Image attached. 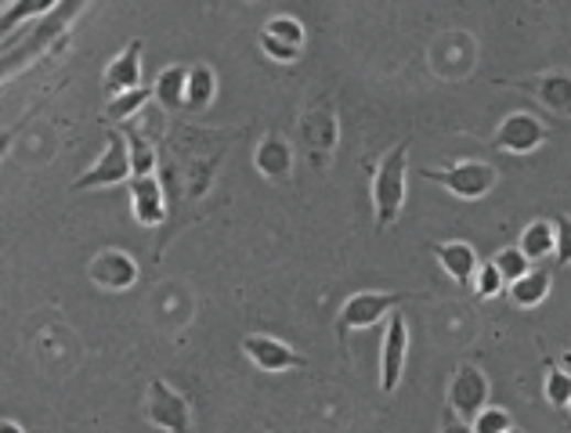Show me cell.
<instances>
[{"instance_id":"31","label":"cell","mask_w":571,"mask_h":433,"mask_svg":"<svg viewBox=\"0 0 571 433\" xmlns=\"http://www.w3.org/2000/svg\"><path fill=\"white\" fill-rule=\"evenodd\" d=\"M257 41H261V51L271 58V62H279V65H290V62H297L301 58V51H293V47H282L279 41H271V36H257Z\"/></svg>"},{"instance_id":"18","label":"cell","mask_w":571,"mask_h":433,"mask_svg":"<svg viewBox=\"0 0 571 433\" xmlns=\"http://www.w3.org/2000/svg\"><path fill=\"white\" fill-rule=\"evenodd\" d=\"M185 95H188V69L185 65H166L163 73H155L152 98L160 101L166 112L185 109Z\"/></svg>"},{"instance_id":"34","label":"cell","mask_w":571,"mask_h":433,"mask_svg":"<svg viewBox=\"0 0 571 433\" xmlns=\"http://www.w3.org/2000/svg\"><path fill=\"white\" fill-rule=\"evenodd\" d=\"M510 433H525V430H517V426H514V430H510Z\"/></svg>"},{"instance_id":"33","label":"cell","mask_w":571,"mask_h":433,"mask_svg":"<svg viewBox=\"0 0 571 433\" xmlns=\"http://www.w3.org/2000/svg\"><path fill=\"white\" fill-rule=\"evenodd\" d=\"M0 433H25V430L15 423V419H4V423H0Z\"/></svg>"},{"instance_id":"25","label":"cell","mask_w":571,"mask_h":433,"mask_svg":"<svg viewBox=\"0 0 571 433\" xmlns=\"http://www.w3.org/2000/svg\"><path fill=\"white\" fill-rule=\"evenodd\" d=\"M492 264L499 268V274L506 279V285H514V282H521L525 274L531 271V260L521 253V246H503L496 257H492Z\"/></svg>"},{"instance_id":"17","label":"cell","mask_w":571,"mask_h":433,"mask_svg":"<svg viewBox=\"0 0 571 433\" xmlns=\"http://www.w3.org/2000/svg\"><path fill=\"white\" fill-rule=\"evenodd\" d=\"M254 166L261 170L268 181H286L293 170V149L290 141L279 134H265L254 149Z\"/></svg>"},{"instance_id":"6","label":"cell","mask_w":571,"mask_h":433,"mask_svg":"<svg viewBox=\"0 0 571 433\" xmlns=\"http://www.w3.org/2000/svg\"><path fill=\"white\" fill-rule=\"evenodd\" d=\"M488 393H492L488 376L477 365L463 361L449 379V412L463 419V423H474L488 409Z\"/></svg>"},{"instance_id":"15","label":"cell","mask_w":571,"mask_h":433,"mask_svg":"<svg viewBox=\"0 0 571 433\" xmlns=\"http://www.w3.org/2000/svg\"><path fill=\"white\" fill-rule=\"evenodd\" d=\"M431 253L460 289H474L482 260H477V249L471 242H431Z\"/></svg>"},{"instance_id":"10","label":"cell","mask_w":571,"mask_h":433,"mask_svg":"<svg viewBox=\"0 0 571 433\" xmlns=\"http://www.w3.org/2000/svg\"><path fill=\"white\" fill-rule=\"evenodd\" d=\"M406 354H409V325L401 318V311H395L384 325L380 339V390L395 393L401 376H406Z\"/></svg>"},{"instance_id":"23","label":"cell","mask_w":571,"mask_h":433,"mask_svg":"<svg viewBox=\"0 0 571 433\" xmlns=\"http://www.w3.org/2000/svg\"><path fill=\"white\" fill-rule=\"evenodd\" d=\"M265 36H271V41H279L282 47H293V51H304V25L301 19H293V15H276V19H268L265 22Z\"/></svg>"},{"instance_id":"16","label":"cell","mask_w":571,"mask_h":433,"mask_svg":"<svg viewBox=\"0 0 571 433\" xmlns=\"http://www.w3.org/2000/svg\"><path fill=\"white\" fill-rule=\"evenodd\" d=\"M131 214L141 228L163 225L166 217V188L160 185V177H134L131 181Z\"/></svg>"},{"instance_id":"8","label":"cell","mask_w":571,"mask_h":433,"mask_svg":"<svg viewBox=\"0 0 571 433\" xmlns=\"http://www.w3.org/2000/svg\"><path fill=\"white\" fill-rule=\"evenodd\" d=\"M301 149L311 166H326L330 152L336 149V112L333 105L319 101L301 116Z\"/></svg>"},{"instance_id":"21","label":"cell","mask_w":571,"mask_h":433,"mask_svg":"<svg viewBox=\"0 0 571 433\" xmlns=\"http://www.w3.org/2000/svg\"><path fill=\"white\" fill-rule=\"evenodd\" d=\"M217 95V76L211 65H192L188 69V95H185V109H206Z\"/></svg>"},{"instance_id":"5","label":"cell","mask_w":571,"mask_h":433,"mask_svg":"<svg viewBox=\"0 0 571 433\" xmlns=\"http://www.w3.org/2000/svg\"><path fill=\"white\" fill-rule=\"evenodd\" d=\"M123 181H134L131 166V144H127L123 130H109L106 134V152L98 163H90L80 177L73 181V192H90V188H116Z\"/></svg>"},{"instance_id":"28","label":"cell","mask_w":571,"mask_h":433,"mask_svg":"<svg viewBox=\"0 0 571 433\" xmlns=\"http://www.w3.org/2000/svg\"><path fill=\"white\" fill-rule=\"evenodd\" d=\"M503 289H510V285H506V279L499 274V268L488 260V264H482V271H477V279H474V293L482 296V300H492V296H499Z\"/></svg>"},{"instance_id":"30","label":"cell","mask_w":571,"mask_h":433,"mask_svg":"<svg viewBox=\"0 0 571 433\" xmlns=\"http://www.w3.org/2000/svg\"><path fill=\"white\" fill-rule=\"evenodd\" d=\"M553 231H557V253H553V260H557V268H568L571 264V217L568 214L557 217Z\"/></svg>"},{"instance_id":"29","label":"cell","mask_w":571,"mask_h":433,"mask_svg":"<svg viewBox=\"0 0 571 433\" xmlns=\"http://www.w3.org/2000/svg\"><path fill=\"white\" fill-rule=\"evenodd\" d=\"M514 430V419H510V412L506 409H488L474 419V433H510Z\"/></svg>"},{"instance_id":"24","label":"cell","mask_w":571,"mask_h":433,"mask_svg":"<svg viewBox=\"0 0 571 433\" xmlns=\"http://www.w3.org/2000/svg\"><path fill=\"white\" fill-rule=\"evenodd\" d=\"M149 98H152L149 87H138V90H131V95L109 98V105H106V120H116V123L127 127V120H134L138 112H146Z\"/></svg>"},{"instance_id":"26","label":"cell","mask_w":571,"mask_h":433,"mask_svg":"<svg viewBox=\"0 0 571 433\" xmlns=\"http://www.w3.org/2000/svg\"><path fill=\"white\" fill-rule=\"evenodd\" d=\"M547 401L553 404V409H568L571 404V372L561 369V365L547 361Z\"/></svg>"},{"instance_id":"1","label":"cell","mask_w":571,"mask_h":433,"mask_svg":"<svg viewBox=\"0 0 571 433\" xmlns=\"http://www.w3.org/2000/svg\"><path fill=\"white\" fill-rule=\"evenodd\" d=\"M84 8H87L84 0H62V4L51 8L44 19H36L19 41H4L8 44L4 47V80L19 76V69H25V65H33L36 55H44L51 44H62V36H66L73 19L80 15Z\"/></svg>"},{"instance_id":"32","label":"cell","mask_w":571,"mask_h":433,"mask_svg":"<svg viewBox=\"0 0 571 433\" xmlns=\"http://www.w3.org/2000/svg\"><path fill=\"white\" fill-rule=\"evenodd\" d=\"M441 433H474V423H463V419L452 415L445 426H441Z\"/></svg>"},{"instance_id":"22","label":"cell","mask_w":571,"mask_h":433,"mask_svg":"<svg viewBox=\"0 0 571 433\" xmlns=\"http://www.w3.org/2000/svg\"><path fill=\"white\" fill-rule=\"evenodd\" d=\"M123 138L127 144H131V166H134V177H155V144L146 138V134H138V130L127 123L123 127Z\"/></svg>"},{"instance_id":"14","label":"cell","mask_w":571,"mask_h":433,"mask_svg":"<svg viewBox=\"0 0 571 433\" xmlns=\"http://www.w3.org/2000/svg\"><path fill=\"white\" fill-rule=\"evenodd\" d=\"M141 55H146V41H131L120 55L106 65V76H101V87H106L109 98L131 95L141 87Z\"/></svg>"},{"instance_id":"3","label":"cell","mask_w":571,"mask_h":433,"mask_svg":"<svg viewBox=\"0 0 571 433\" xmlns=\"http://www.w3.org/2000/svg\"><path fill=\"white\" fill-rule=\"evenodd\" d=\"M417 177L431 181V185H441L449 195H456V199L474 203V199H485V195L496 188L499 170L485 160H456L438 170L423 166V170H417Z\"/></svg>"},{"instance_id":"2","label":"cell","mask_w":571,"mask_h":433,"mask_svg":"<svg viewBox=\"0 0 571 433\" xmlns=\"http://www.w3.org/2000/svg\"><path fill=\"white\" fill-rule=\"evenodd\" d=\"M406 174H409V138L380 155L373 166V217L376 231H387L406 209Z\"/></svg>"},{"instance_id":"35","label":"cell","mask_w":571,"mask_h":433,"mask_svg":"<svg viewBox=\"0 0 571 433\" xmlns=\"http://www.w3.org/2000/svg\"><path fill=\"white\" fill-rule=\"evenodd\" d=\"M568 415H571V404H568Z\"/></svg>"},{"instance_id":"11","label":"cell","mask_w":571,"mask_h":433,"mask_svg":"<svg viewBox=\"0 0 571 433\" xmlns=\"http://www.w3.org/2000/svg\"><path fill=\"white\" fill-rule=\"evenodd\" d=\"M87 279L109 289V293H123V289H134L141 271H138V260L123 249H101L98 257H90L87 264Z\"/></svg>"},{"instance_id":"20","label":"cell","mask_w":571,"mask_h":433,"mask_svg":"<svg viewBox=\"0 0 571 433\" xmlns=\"http://www.w3.org/2000/svg\"><path fill=\"white\" fill-rule=\"evenodd\" d=\"M521 253L536 264V260H547L550 253H557V231H553V220H531V225L521 231Z\"/></svg>"},{"instance_id":"19","label":"cell","mask_w":571,"mask_h":433,"mask_svg":"<svg viewBox=\"0 0 571 433\" xmlns=\"http://www.w3.org/2000/svg\"><path fill=\"white\" fill-rule=\"evenodd\" d=\"M550 285H553V279H550V271H542V268H531L521 282H514L510 289H506V296H510V304H517V307H539L542 300L550 296Z\"/></svg>"},{"instance_id":"13","label":"cell","mask_w":571,"mask_h":433,"mask_svg":"<svg viewBox=\"0 0 571 433\" xmlns=\"http://www.w3.org/2000/svg\"><path fill=\"white\" fill-rule=\"evenodd\" d=\"M547 141V127L531 112H510L496 130V149L506 155H531Z\"/></svg>"},{"instance_id":"9","label":"cell","mask_w":571,"mask_h":433,"mask_svg":"<svg viewBox=\"0 0 571 433\" xmlns=\"http://www.w3.org/2000/svg\"><path fill=\"white\" fill-rule=\"evenodd\" d=\"M503 87H517L531 95L539 105H547L557 116H571V73L568 69H550L536 76H517V80H496Z\"/></svg>"},{"instance_id":"4","label":"cell","mask_w":571,"mask_h":433,"mask_svg":"<svg viewBox=\"0 0 571 433\" xmlns=\"http://www.w3.org/2000/svg\"><path fill=\"white\" fill-rule=\"evenodd\" d=\"M406 300H412V296L409 293H376V289L347 296L341 314H336V336H341V344L347 339V333L373 329V325H380L384 318H391L398 304H406Z\"/></svg>"},{"instance_id":"7","label":"cell","mask_w":571,"mask_h":433,"mask_svg":"<svg viewBox=\"0 0 571 433\" xmlns=\"http://www.w3.org/2000/svg\"><path fill=\"white\" fill-rule=\"evenodd\" d=\"M149 423L163 433H192V404L185 393H177L166 379H149V401H146Z\"/></svg>"},{"instance_id":"27","label":"cell","mask_w":571,"mask_h":433,"mask_svg":"<svg viewBox=\"0 0 571 433\" xmlns=\"http://www.w3.org/2000/svg\"><path fill=\"white\" fill-rule=\"evenodd\" d=\"M55 8L51 0H15V4H4V19H0V30H4V41H8V33H11V25H19L22 19H30V15H47V11Z\"/></svg>"},{"instance_id":"12","label":"cell","mask_w":571,"mask_h":433,"mask_svg":"<svg viewBox=\"0 0 571 433\" xmlns=\"http://www.w3.org/2000/svg\"><path fill=\"white\" fill-rule=\"evenodd\" d=\"M243 354L250 358L261 372H290V369H304L308 358L301 350H293L290 344H282L276 336L254 333L243 339Z\"/></svg>"}]
</instances>
